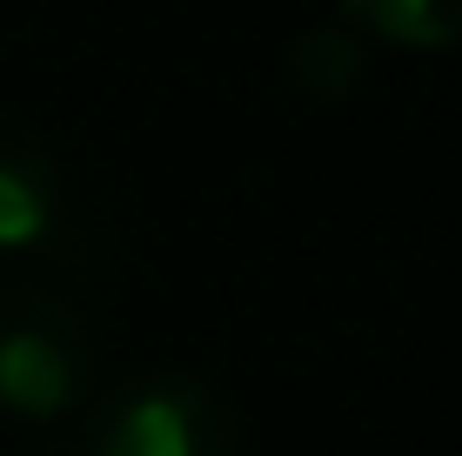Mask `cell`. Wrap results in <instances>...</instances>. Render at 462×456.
I'll return each mask as SVG.
<instances>
[{
    "mask_svg": "<svg viewBox=\"0 0 462 456\" xmlns=\"http://www.w3.org/2000/svg\"><path fill=\"white\" fill-rule=\"evenodd\" d=\"M342 27L409 54L462 47V0H342Z\"/></svg>",
    "mask_w": 462,
    "mask_h": 456,
    "instance_id": "277c9868",
    "label": "cell"
},
{
    "mask_svg": "<svg viewBox=\"0 0 462 456\" xmlns=\"http://www.w3.org/2000/svg\"><path fill=\"white\" fill-rule=\"evenodd\" d=\"M362 68H369V54H362V34L342 21H322L309 27L295 47H289V74L295 88L309 94V101H348L362 81Z\"/></svg>",
    "mask_w": 462,
    "mask_h": 456,
    "instance_id": "5b68a950",
    "label": "cell"
},
{
    "mask_svg": "<svg viewBox=\"0 0 462 456\" xmlns=\"http://www.w3.org/2000/svg\"><path fill=\"white\" fill-rule=\"evenodd\" d=\"M81 456H242V423L188 369H134L94 403Z\"/></svg>",
    "mask_w": 462,
    "mask_h": 456,
    "instance_id": "7a4b0ae2",
    "label": "cell"
},
{
    "mask_svg": "<svg viewBox=\"0 0 462 456\" xmlns=\"http://www.w3.org/2000/svg\"><path fill=\"white\" fill-rule=\"evenodd\" d=\"M60 228V162L34 121L0 107V248H41Z\"/></svg>",
    "mask_w": 462,
    "mask_h": 456,
    "instance_id": "3957f363",
    "label": "cell"
},
{
    "mask_svg": "<svg viewBox=\"0 0 462 456\" xmlns=\"http://www.w3.org/2000/svg\"><path fill=\"white\" fill-rule=\"evenodd\" d=\"M101 383V349L81 309L54 289L7 282L0 289V416L60 423Z\"/></svg>",
    "mask_w": 462,
    "mask_h": 456,
    "instance_id": "6da1fadb",
    "label": "cell"
}]
</instances>
